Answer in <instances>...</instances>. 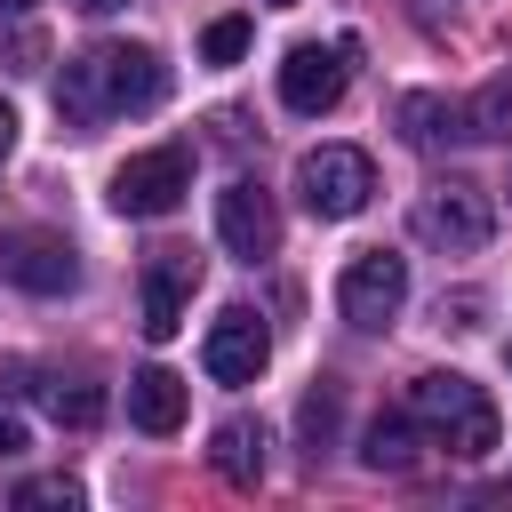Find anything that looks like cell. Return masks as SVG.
Segmentation results:
<instances>
[{
	"instance_id": "obj_6",
	"label": "cell",
	"mask_w": 512,
	"mask_h": 512,
	"mask_svg": "<svg viewBox=\"0 0 512 512\" xmlns=\"http://www.w3.org/2000/svg\"><path fill=\"white\" fill-rule=\"evenodd\" d=\"M400 304H408V264H400L392 248H368V256H352V264L336 272V312H344L360 336L392 328Z\"/></svg>"
},
{
	"instance_id": "obj_7",
	"label": "cell",
	"mask_w": 512,
	"mask_h": 512,
	"mask_svg": "<svg viewBox=\"0 0 512 512\" xmlns=\"http://www.w3.org/2000/svg\"><path fill=\"white\" fill-rule=\"evenodd\" d=\"M216 240H224L240 264H264V256L280 248V208H272V192L248 184V176H232V184L216 192Z\"/></svg>"
},
{
	"instance_id": "obj_13",
	"label": "cell",
	"mask_w": 512,
	"mask_h": 512,
	"mask_svg": "<svg viewBox=\"0 0 512 512\" xmlns=\"http://www.w3.org/2000/svg\"><path fill=\"white\" fill-rule=\"evenodd\" d=\"M208 464H216L232 488H256V480H264V424H248V416L216 424V432H208Z\"/></svg>"
},
{
	"instance_id": "obj_25",
	"label": "cell",
	"mask_w": 512,
	"mask_h": 512,
	"mask_svg": "<svg viewBox=\"0 0 512 512\" xmlns=\"http://www.w3.org/2000/svg\"><path fill=\"white\" fill-rule=\"evenodd\" d=\"M0 8H40V0H0Z\"/></svg>"
},
{
	"instance_id": "obj_11",
	"label": "cell",
	"mask_w": 512,
	"mask_h": 512,
	"mask_svg": "<svg viewBox=\"0 0 512 512\" xmlns=\"http://www.w3.org/2000/svg\"><path fill=\"white\" fill-rule=\"evenodd\" d=\"M192 288H200V256L192 248H152V264H144V336L152 344H168L184 328Z\"/></svg>"
},
{
	"instance_id": "obj_5",
	"label": "cell",
	"mask_w": 512,
	"mask_h": 512,
	"mask_svg": "<svg viewBox=\"0 0 512 512\" xmlns=\"http://www.w3.org/2000/svg\"><path fill=\"white\" fill-rule=\"evenodd\" d=\"M488 232H496V208H488V192L464 184V176H448V184H432V192L416 200V240H432L440 256H480Z\"/></svg>"
},
{
	"instance_id": "obj_19",
	"label": "cell",
	"mask_w": 512,
	"mask_h": 512,
	"mask_svg": "<svg viewBox=\"0 0 512 512\" xmlns=\"http://www.w3.org/2000/svg\"><path fill=\"white\" fill-rule=\"evenodd\" d=\"M48 416H56V424H96V416H104V392H88V384H48Z\"/></svg>"
},
{
	"instance_id": "obj_20",
	"label": "cell",
	"mask_w": 512,
	"mask_h": 512,
	"mask_svg": "<svg viewBox=\"0 0 512 512\" xmlns=\"http://www.w3.org/2000/svg\"><path fill=\"white\" fill-rule=\"evenodd\" d=\"M16 504H64V512H72V504H80V480H64V472L24 480V488H16Z\"/></svg>"
},
{
	"instance_id": "obj_16",
	"label": "cell",
	"mask_w": 512,
	"mask_h": 512,
	"mask_svg": "<svg viewBox=\"0 0 512 512\" xmlns=\"http://www.w3.org/2000/svg\"><path fill=\"white\" fill-rule=\"evenodd\" d=\"M464 136H488V144H504V136H512V72H504V80H488V88L464 104Z\"/></svg>"
},
{
	"instance_id": "obj_23",
	"label": "cell",
	"mask_w": 512,
	"mask_h": 512,
	"mask_svg": "<svg viewBox=\"0 0 512 512\" xmlns=\"http://www.w3.org/2000/svg\"><path fill=\"white\" fill-rule=\"evenodd\" d=\"M80 8H88V16H112V8H128V0H80Z\"/></svg>"
},
{
	"instance_id": "obj_17",
	"label": "cell",
	"mask_w": 512,
	"mask_h": 512,
	"mask_svg": "<svg viewBox=\"0 0 512 512\" xmlns=\"http://www.w3.org/2000/svg\"><path fill=\"white\" fill-rule=\"evenodd\" d=\"M328 440H336V384H312V392H304V456L320 464Z\"/></svg>"
},
{
	"instance_id": "obj_9",
	"label": "cell",
	"mask_w": 512,
	"mask_h": 512,
	"mask_svg": "<svg viewBox=\"0 0 512 512\" xmlns=\"http://www.w3.org/2000/svg\"><path fill=\"white\" fill-rule=\"evenodd\" d=\"M344 80H352V48H320V40H304V48L280 56V104L304 112V120H312V112H336Z\"/></svg>"
},
{
	"instance_id": "obj_10",
	"label": "cell",
	"mask_w": 512,
	"mask_h": 512,
	"mask_svg": "<svg viewBox=\"0 0 512 512\" xmlns=\"http://www.w3.org/2000/svg\"><path fill=\"white\" fill-rule=\"evenodd\" d=\"M0 280L24 288V296H64L80 280V264L56 232H0Z\"/></svg>"
},
{
	"instance_id": "obj_3",
	"label": "cell",
	"mask_w": 512,
	"mask_h": 512,
	"mask_svg": "<svg viewBox=\"0 0 512 512\" xmlns=\"http://www.w3.org/2000/svg\"><path fill=\"white\" fill-rule=\"evenodd\" d=\"M296 192H304V208L320 224H344V216H360L376 200V160L360 144H320V152L296 160Z\"/></svg>"
},
{
	"instance_id": "obj_26",
	"label": "cell",
	"mask_w": 512,
	"mask_h": 512,
	"mask_svg": "<svg viewBox=\"0 0 512 512\" xmlns=\"http://www.w3.org/2000/svg\"><path fill=\"white\" fill-rule=\"evenodd\" d=\"M272 8H288V0H272Z\"/></svg>"
},
{
	"instance_id": "obj_12",
	"label": "cell",
	"mask_w": 512,
	"mask_h": 512,
	"mask_svg": "<svg viewBox=\"0 0 512 512\" xmlns=\"http://www.w3.org/2000/svg\"><path fill=\"white\" fill-rule=\"evenodd\" d=\"M184 376L176 368H144V376H128V424L136 432H176L184 424Z\"/></svg>"
},
{
	"instance_id": "obj_18",
	"label": "cell",
	"mask_w": 512,
	"mask_h": 512,
	"mask_svg": "<svg viewBox=\"0 0 512 512\" xmlns=\"http://www.w3.org/2000/svg\"><path fill=\"white\" fill-rule=\"evenodd\" d=\"M200 56H208V64H240V56H248V16H216V24L200 32Z\"/></svg>"
},
{
	"instance_id": "obj_21",
	"label": "cell",
	"mask_w": 512,
	"mask_h": 512,
	"mask_svg": "<svg viewBox=\"0 0 512 512\" xmlns=\"http://www.w3.org/2000/svg\"><path fill=\"white\" fill-rule=\"evenodd\" d=\"M24 448H32V440H24V424L0 408V456H24Z\"/></svg>"
},
{
	"instance_id": "obj_8",
	"label": "cell",
	"mask_w": 512,
	"mask_h": 512,
	"mask_svg": "<svg viewBox=\"0 0 512 512\" xmlns=\"http://www.w3.org/2000/svg\"><path fill=\"white\" fill-rule=\"evenodd\" d=\"M264 360H272V336H264V320H256L248 304H232V312L208 320V336H200V368H208L216 384H256Z\"/></svg>"
},
{
	"instance_id": "obj_15",
	"label": "cell",
	"mask_w": 512,
	"mask_h": 512,
	"mask_svg": "<svg viewBox=\"0 0 512 512\" xmlns=\"http://www.w3.org/2000/svg\"><path fill=\"white\" fill-rule=\"evenodd\" d=\"M400 136H408L416 152H432V144L464 136V112H456V104H440V96H400Z\"/></svg>"
},
{
	"instance_id": "obj_14",
	"label": "cell",
	"mask_w": 512,
	"mask_h": 512,
	"mask_svg": "<svg viewBox=\"0 0 512 512\" xmlns=\"http://www.w3.org/2000/svg\"><path fill=\"white\" fill-rule=\"evenodd\" d=\"M360 464H368V472H408V464H416V416H408V400L384 408V416L360 432Z\"/></svg>"
},
{
	"instance_id": "obj_4",
	"label": "cell",
	"mask_w": 512,
	"mask_h": 512,
	"mask_svg": "<svg viewBox=\"0 0 512 512\" xmlns=\"http://www.w3.org/2000/svg\"><path fill=\"white\" fill-rule=\"evenodd\" d=\"M192 192V152L184 144H152V152H128L112 168V208L120 216H176Z\"/></svg>"
},
{
	"instance_id": "obj_24",
	"label": "cell",
	"mask_w": 512,
	"mask_h": 512,
	"mask_svg": "<svg viewBox=\"0 0 512 512\" xmlns=\"http://www.w3.org/2000/svg\"><path fill=\"white\" fill-rule=\"evenodd\" d=\"M416 8H424V16H440V0H416Z\"/></svg>"
},
{
	"instance_id": "obj_2",
	"label": "cell",
	"mask_w": 512,
	"mask_h": 512,
	"mask_svg": "<svg viewBox=\"0 0 512 512\" xmlns=\"http://www.w3.org/2000/svg\"><path fill=\"white\" fill-rule=\"evenodd\" d=\"M408 416H416V432H424L432 448H448V456H464V464L496 456V440H504L496 400H488L472 376H456V368H424V376L408 384Z\"/></svg>"
},
{
	"instance_id": "obj_22",
	"label": "cell",
	"mask_w": 512,
	"mask_h": 512,
	"mask_svg": "<svg viewBox=\"0 0 512 512\" xmlns=\"http://www.w3.org/2000/svg\"><path fill=\"white\" fill-rule=\"evenodd\" d=\"M8 152H16V104L0 96V160H8Z\"/></svg>"
},
{
	"instance_id": "obj_1",
	"label": "cell",
	"mask_w": 512,
	"mask_h": 512,
	"mask_svg": "<svg viewBox=\"0 0 512 512\" xmlns=\"http://www.w3.org/2000/svg\"><path fill=\"white\" fill-rule=\"evenodd\" d=\"M160 96H168V64L144 40H104V48H88L56 72V112L72 128H96L112 112H152Z\"/></svg>"
}]
</instances>
